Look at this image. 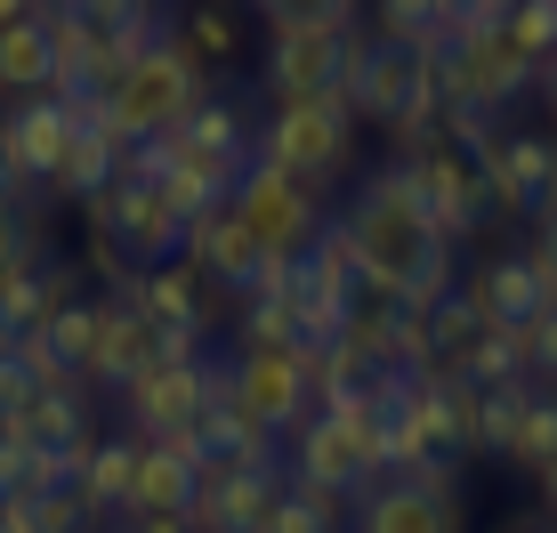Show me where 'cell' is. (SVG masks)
<instances>
[{
  "label": "cell",
  "mask_w": 557,
  "mask_h": 533,
  "mask_svg": "<svg viewBox=\"0 0 557 533\" xmlns=\"http://www.w3.org/2000/svg\"><path fill=\"white\" fill-rule=\"evenodd\" d=\"M469 388H517V380H533V356H525V332H485L476 339V356L460 364Z\"/></svg>",
  "instance_id": "29"
},
{
  "label": "cell",
  "mask_w": 557,
  "mask_h": 533,
  "mask_svg": "<svg viewBox=\"0 0 557 533\" xmlns=\"http://www.w3.org/2000/svg\"><path fill=\"white\" fill-rule=\"evenodd\" d=\"M525 405H533V380H517V388H469V380H460V445H469V453H493V461H509Z\"/></svg>",
  "instance_id": "22"
},
{
  "label": "cell",
  "mask_w": 557,
  "mask_h": 533,
  "mask_svg": "<svg viewBox=\"0 0 557 533\" xmlns=\"http://www.w3.org/2000/svg\"><path fill=\"white\" fill-rule=\"evenodd\" d=\"M202 445H210V461H226V469H283V436L275 429H259L251 412L235 405V372L226 364H210V405H202Z\"/></svg>",
  "instance_id": "16"
},
{
  "label": "cell",
  "mask_w": 557,
  "mask_h": 533,
  "mask_svg": "<svg viewBox=\"0 0 557 533\" xmlns=\"http://www.w3.org/2000/svg\"><path fill=\"white\" fill-rule=\"evenodd\" d=\"M460 299L476 308V323H485V332H533V323H542L533 251H517V259H485L476 275H460Z\"/></svg>",
  "instance_id": "18"
},
{
  "label": "cell",
  "mask_w": 557,
  "mask_h": 533,
  "mask_svg": "<svg viewBox=\"0 0 557 533\" xmlns=\"http://www.w3.org/2000/svg\"><path fill=\"white\" fill-rule=\"evenodd\" d=\"M33 518H41V533H89L98 518H89V501H82V485L73 493H49V501H25Z\"/></svg>",
  "instance_id": "37"
},
{
  "label": "cell",
  "mask_w": 557,
  "mask_h": 533,
  "mask_svg": "<svg viewBox=\"0 0 557 533\" xmlns=\"http://www.w3.org/2000/svg\"><path fill=\"white\" fill-rule=\"evenodd\" d=\"M16 195H25V186L9 178V154H0V202H16Z\"/></svg>",
  "instance_id": "50"
},
{
  "label": "cell",
  "mask_w": 557,
  "mask_h": 533,
  "mask_svg": "<svg viewBox=\"0 0 557 533\" xmlns=\"http://www.w3.org/2000/svg\"><path fill=\"white\" fill-rule=\"evenodd\" d=\"M509 533H542V525H533V518H525V525H509Z\"/></svg>",
  "instance_id": "53"
},
{
  "label": "cell",
  "mask_w": 557,
  "mask_h": 533,
  "mask_svg": "<svg viewBox=\"0 0 557 533\" xmlns=\"http://www.w3.org/2000/svg\"><path fill=\"white\" fill-rule=\"evenodd\" d=\"M195 485H202L195 461L146 445L138 453V485H129V518H186V509H195Z\"/></svg>",
  "instance_id": "26"
},
{
  "label": "cell",
  "mask_w": 557,
  "mask_h": 533,
  "mask_svg": "<svg viewBox=\"0 0 557 533\" xmlns=\"http://www.w3.org/2000/svg\"><path fill=\"white\" fill-rule=\"evenodd\" d=\"M525 356H533V372H557V315H542L525 332Z\"/></svg>",
  "instance_id": "42"
},
{
  "label": "cell",
  "mask_w": 557,
  "mask_h": 533,
  "mask_svg": "<svg viewBox=\"0 0 557 533\" xmlns=\"http://www.w3.org/2000/svg\"><path fill=\"white\" fill-rule=\"evenodd\" d=\"M226 372H235V405L275 436H292L315 412L307 405V356L299 348H243V356H226Z\"/></svg>",
  "instance_id": "8"
},
{
  "label": "cell",
  "mask_w": 557,
  "mask_h": 533,
  "mask_svg": "<svg viewBox=\"0 0 557 533\" xmlns=\"http://www.w3.org/2000/svg\"><path fill=\"white\" fill-rule=\"evenodd\" d=\"M49 89H57L49 33H41V16H25V25L0 33V106H16V98H49Z\"/></svg>",
  "instance_id": "27"
},
{
  "label": "cell",
  "mask_w": 557,
  "mask_h": 533,
  "mask_svg": "<svg viewBox=\"0 0 557 533\" xmlns=\"http://www.w3.org/2000/svg\"><path fill=\"white\" fill-rule=\"evenodd\" d=\"M41 9H49V0H0V33L25 25V16H41Z\"/></svg>",
  "instance_id": "47"
},
{
  "label": "cell",
  "mask_w": 557,
  "mask_h": 533,
  "mask_svg": "<svg viewBox=\"0 0 557 533\" xmlns=\"http://www.w3.org/2000/svg\"><path fill=\"white\" fill-rule=\"evenodd\" d=\"M138 436H89V453H82V501H89V518H129V485H138Z\"/></svg>",
  "instance_id": "23"
},
{
  "label": "cell",
  "mask_w": 557,
  "mask_h": 533,
  "mask_svg": "<svg viewBox=\"0 0 557 533\" xmlns=\"http://www.w3.org/2000/svg\"><path fill=\"white\" fill-rule=\"evenodd\" d=\"M436 9H445V16H453V9H460V0H436Z\"/></svg>",
  "instance_id": "54"
},
{
  "label": "cell",
  "mask_w": 557,
  "mask_h": 533,
  "mask_svg": "<svg viewBox=\"0 0 557 533\" xmlns=\"http://www.w3.org/2000/svg\"><path fill=\"white\" fill-rule=\"evenodd\" d=\"M153 364V323L129 315L122 299H98V364H89V380L98 388H129Z\"/></svg>",
  "instance_id": "24"
},
{
  "label": "cell",
  "mask_w": 557,
  "mask_h": 533,
  "mask_svg": "<svg viewBox=\"0 0 557 533\" xmlns=\"http://www.w3.org/2000/svg\"><path fill=\"white\" fill-rule=\"evenodd\" d=\"M412 493H429V501H460V461H420V469H396Z\"/></svg>",
  "instance_id": "39"
},
{
  "label": "cell",
  "mask_w": 557,
  "mask_h": 533,
  "mask_svg": "<svg viewBox=\"0 0 557 533\" xmlns=\"http://www.w3.org/2000/svg\"><path fill=\"white\" fill-rule=\"evenodd\" d=\"M202 405H210V356L202 364H146L122 388V412H129V436H138V445H153V436H170V429H195Z\"/></svg>",
  "instance_id": "9"
},
{
  "label": "cell",
  "mask_w": 557,
  "mask_h": 533,
  "mask_svg": "<svg viewBox=\"0 0 557 533\" xmlns=\"http://www.w3.org/2000/svg\"><path fill=\"white\" fill-rule=\"evenodd\" d=\"M363 49L348 25H267V98L299 106V98H339L348 106V82L363 65Z\"/></svg>",
  "instance_id": "4"
},
{
  "label": "cell",
  "mask_w": 557,
  "mask_h": 533,
  "mask_svg": "<svg viewBox=\"0 0 557 533\" xmlns=\"http://www.w3.org/2000/svg\"><path fill=\"white\" fill-rule=\"evenodd\" d=\"M186 266H195V275H219L226 292H243V283H251L259 243H251V226L235 219V202H226V211L186 219Z\"/></svg>",
  "instance_id": "20"
},
{
  "label": "cell",
  "mask_w": 557,
  "mask_h": 533,
  "mask_svg": "<svg viewBox=\"0 0 557 533\" xmlns=\"http://www.w3.org/2000/svg\"><path fill=\"white\" fill-rule=\"evenodd\" d=\"M82 211H89V226H98V235L122 243V259H129V266H178V259H186V219L170 211L153 186L113 178L106 195H89V202H82Z\"/></svg>",
  "instance_id": "7"
},
{
  "label": "cell",
  "mask_w": 557,
  "mask_h": 533,
  "mask_svg": "<svg viewBox=\"0 0 557 533\" xmlns=\"http://www.w3.org/2000/svg\"><path fill=\"white\" fill-rule=\"evenodd\" d=\"M542 82V73L517 57L502 33L493 41H469V49H453L445 57V106H485V113H502L509 98H525V89Z\"/></svg>",
  "instance_id": "14"
},
{
  "label": "cell",
  "mask_w": 557,
  "mask_h": 533,
  "mask_svg": "<svg viewBox=\"0 0 557 533\" xmlns=\"http://www.w3.org/2000/svg\"><path fill=\"white\" fill-rule=\"evenodd\" d=\"M178 41L195 49V65L210 73V65H226V57L243 49V25H235V16H226V9H219V0H195V16H186V25H178Z\"/></svg>",
  "instance_id": "32"
},
{
  "label": "cell",
  "mask_w": 557,
  "mask_h": 533,
  "mask_svg": "<svg viewBox=\"0 0 557 533\" xmlns=\"http://www.w3.org/2000/svg\"><path fill=\"white\" fill-rule=\"evenodd\" d=\"M533 283H542V315H557V259L533 251Z\"/></svg>",
  "instance_id": "43"
},
{
  "label": "cell",
  "mask_w": 557,
  "mask_h": 533,
  "mask_svg": "<svg viewBox=\"0 0 557 533\" xmlns=\"http://www.w3.org/2000/svg\"><path fill=\"white\" fill-rule=\"evenodd\" d=\"M41 33H49V65H57V89H98V25H89L82 0H49L41 9Z\"/></svg>",
  "instance_id": "25"
},
{
  "label": "cell",
  "mask_w": 557,
  "mask_h": 533,
  "mask_svg": "<svg viewBox=\"0 0 557 533\" xmlns=\"http://www.w3.org/2000/svg\"><path fill=\"white\" fill-rule=\"evenodd\" d=\"M299 292H307V266L299 259H259L251 283H243V299H275V308H299Z\"/></svg>",
  "instance_id": "36"
},
{
  "label": "cell",
  "mask_w": 557,
  "mask_h": 533,
  "mask_svg": "<svg viewBox=\"0 0 557 533\" xmlns=\"http://www.w3.org/2000/svg\"><path fill=\"white\" fill-rule=\"evenodd\" d=\"M251 9H267V25H275V9H283V0H251Z\"/></svg>",
  "instance_id": "52"
},
{
  "label": "cell",
  "mask_w": 557,
  "mask_h": 533,
  "mask_svg": "<svg viewBox=\"0 0 557 533\" xmlns=\"http://www.w3.org/2000/svg\"><path fill=\"white\" fill-rule=\"evenodd\" d=\"M283 501V469H226L210 461L202 485H195V509H186V525L195 533H259L275 518Z\"/></svg>",
  "instance_id": "11"
},
{
  "label": "cell",
  "mask_w": 557,
  "mask_h": 533,
  "mask_svg": "<svg viewBox=\"0 0 557 533\" xmlns=\"http://www.w3.org/2000/svg\"><path fill=\"white\" fill-rule=\"evenodd\" d=\"M65 146H73V122H65V106H57V98L0 106V154H9V178L16 186H49L57 162H65Z\"/></svg>",
  "instance_id": "13"
},
{
  "label": "cell",
  "mask_w": 557,
  "mask_h": 533,
  "mask_svg": "<svg viewBox=\"0 0 557 533\" xmlns=\"http://www.w3.org/2000/svg\"><path fill=\"white\" fill-rule=\"evenodd\" d=\"M82 9H89V25H129V16H153V9H162V0H82Z\"/></svg>",
  "instance_id": "40"
},
{
  "label": "cell",
  "mask_w": 557,
  "mask_h": 533,
  "mask_svg": "<svg viewBox=\"0 0 557 533\" xmlns=\"http://www.w3.org/2000/svg\"><path fill=\"white\" fill-rule=\"evenodd\" d=\"M339 518H348V501H339V493H315V485H292V478H283V501H275V518H267L259 533H339Z\"/></svg>",
  "instance_id": "30"
},
{
  "label": "cell",
  "mask_w": 557,
  "mask_h": 533,
  "mask_svg": "<svg viewBox=\"0 0 557 533\" xmlns=\"http://www.w3.org/2000/svg\"><path fill=\"white\" fill-rule=\"evenodd\" d=\"M348 113L380 129H436L445 122V57H420L405 41H372L348 82Z\"/></svg>",
  "instance_id": "3"
},
{
  "label": "cell",
  "mask_w": 557,
  "mask_h": 533,
  "mask_svg": "<svg viewBox=\"0 0 557 533\" xmlns=\"http://www.w3.org/2000/svg\"><path fill=\"white\" fill-rule=\"evenodd\" d=\"M0 445H16V453H82L89 445V405L82 396H25L16 412H0Z\"/></svg>",
  "instance_id": "19"
},
{
  "label": "cell",
  "mask_w": 557,
  "mask_h": 533,
  "mask_svg": "<svg viewBox=\"0 0 557 533\" xmlns=\"http://www.w3.org/2000/svg\"><path fill=\"white\" fill-rule=\"evenodd\" d=\"M283 478L292 485H315V493H339V501H363L372 493V478H363L348 429L332 421V412H307V421L292 429V461H283Z\"/></svg>",
  "instance_id": "15"
},
{
  "label": "cell",
  "mask_w": 557,
  "mask_h": 533,
  "mask_svg": "<svg viewBox=\"0 0 557 533\" xmlns=\"http://www.w3.org/2000/svg\"><path fill=\"white\" fill-rule=\"evenodd\" d=\"M25 396H33V380H25V364L9 356V339H0V412H16Z\"/></svg>",
  "instance_id": "41"
},
{
  "label": "cell",
  "mask_w": 557,
  "mask_h": 533,
  "mask_svg": "<svg viewBox=\"0 0 557 533\" xmlns=\"http://www.w3.org/2000/svg\"><path fill=\"white\" fill-rule=\"evenodd\" d=\"M533 251H542V259H557V202H549L542 219H533Z\"/></svg>",
  "instance_id": "45"
},
{
  "label": "cell",
  "mask_w": 557,
  "mask_h": 533,
  "mask_svg": "<svg viewBox=\"0 0 557 533\" xmlns=\"http://www.w3.org/2000/svg\"><path fill=\"white\" fill-rule=\"evenodd\" d=\"M243 348H299V308L243 299Z\"/></svg>",
  "instance_id": "35"
},
{
  "label": "cell",
  "mask_w": 557,
  "mask_h": 533,
  "mask_svg": "<svg viewBox=\"0 0 557 533\" xmlns=\"http://www.w3.org/2000/svg\"><path fill=\"white\" fill-rule=\"evenodd\" d=\"M202 98H210V73L195 65V49H186V41H178V25H170V41L106 89L113 146L129 154V146H146V138H170V129H186Z\"/></svg>",
  "instance_id": "2"
},
{
  "label": "cell",
  "mask_w": 557,
  "mask_h": 533,
  "mask_svg": "<svg viewBox=\"0 0 557 533\" xmlns=\"http://www.w3.org/2000/svg\"><path fill=\"white\" fill-rule=\"evenodd\" d=\"M356 533H460V501H429L405 478H388L356 501Z\"/></svg>",
  "instance_id": "21"
},
{
  "label": "cell",
  "mask_w": 557,
  "mask_h": 533,
  "mask_svg": "<svg viewBox=\"0 0 557 533\" xmlns=\"http://www.w3.org/2000/svg\"><path fill=\"white\" fill-rule=\"evenodd\" d=\"M113 178H122V146H113V138H98V129H73V146H65V162H57L49 195L89 202V195H106Z\"/></svg>",
  "instance_id": "28"
},
{
  "label": "cell",
  "mask_w": 557,
  "mask_h": 533,
  "mask_svg": "<svg viewBox=\"0 0 557 533\" xmlns=\"http://www.w3.org/2000/svg\"><path fill=\"white\" fill-rule=\"evenodd\" d=\"M542 98H549V113H557V65L542 73Z\"/></svg>",
  "instance_id": "51"
},
{
  "label": "cell",
  "mask_w": 557,
  "mask_h": 533,
  "mask_svg": "<svg viewBox=\"0 0 557 533\" xmlns=\"http://www.w3.org/2000/svg\"><path fill=\"white\" fill-rule=\"evenodd\" d=\"M235 219L251 226L259 259H307V243L332 226V211H323V186L283 178V170L259 162V154H251V170H243V186H235Z\"/></svg>",
  "instance_id": "6"
},
{
  "label": "cell",
  "mask_w": 557,
  "mask_h": 533,
  "mask_svg": "<svg viewBox=\"0 0 557 533\" xmlns=\"http://www.w3.org/2000/svg\"><path fill=\"white\" fill-rule=\"evenodd\" d=\"M485 186H493L502 211L542 219L557 202V138L549 129H502V154L485 162Z\"/></svg>",
  "instance_id": "12"
},
{
  "label": "cell",
  "mask_w": 557,
  "mask_h": 533,
  "mask_svg": "<svg viewBox=\"0 0 557 533\" xmlns=\"http://www.w3.org/2000/svg\"><path fill=\"white\" fill-rule=\"evenodd\" d=\"M420 170V195H429V219H436V235H445V251H460V243H476L493 219H502V202H493V186H485V170H469L453 154V146H436L429 162H412Z\"/></svg>",
  "instance_id": "10"
},
{
  "label": "cell",
  "mask_w": 557,
  "mask_h": 533,
  "mask_svg": "<svg viewBox=\"0 0 557 533\" xmlns=\"http://www.w3.org/2000/svg\"><path fill=\"white\" fill-rule=\"evenodd\" d=\"M0 533H41V518H33L25 501H9V509H0Z\"/></svg>",
  "instance_id": "46"
},
{
  "label": "cell",
  "mask_w": 557,
  "mask_h": 533,
  "mask_svg": "<svg viewBox=\"0 0 557 533\" xmlns=\"http://www.w3.org/2000/svg\"><path fill=\"white\" fill-rule=\"evenodd\" d=\"M16 501V478H9V445H0V509Z\"/></svg>",
  "instance_id": "48"
},
{
  "label": "cell",
  "mask_w": 557,
  "mask_h": 533,
  "mask_svg": "<svg viewBox=\"0 0 557 533\" xmlns=\"http://www.w3.org/2000/svg\"><path fill=\"white\" fill-rule=\"evenodd\" d=\"M113 533H195V525H186V518H122Z\"/></svg>",
  "instance_id": "44"
},
{
  "label": "cell",
  "mask_w": 557,
  "mask_h": 533,
  "mask_svg": "<svg viewBox=\"0 0 557 533\" xmlns=\"http://www.w3.org/2000/svg\"><path fill=\"white\" fill-rule=\"evenodd\" d=\"M9 356L25 364V380H33V396H82V380H73V364L57 356V339L33 323V332H16L9 339Z\"/></svg>",
  "instance_id": "31"
},
{
  "label": "cell",
  "mask_w": 557,
  "mask_h": 533,
  "mask_svg": "<svg viewBox=\"0 0 557 533\" xmlns=\"http://www.w3.org/2000/svg\"><path fill=\"white\" fill-rule=\"evenodd\" d=\"M542 501H549V518H557V461L542 469Z\"/></svg>",
  "instance_id": "49"
},
{
  "label": "cell",
  "mask_w": 557,
  "mask_h": 533,
  "mask_svg": "<svg viewBox=\"0 0 557 533\" xmlns=\"http://www.w3.org/2000/svg\"><path fill=\"white\" fill-rule=\"evenodd\" d=\"M106 299H122V308L146 315L153 332H210V323H202V275L186 259L178 266H129Z\"/></svg>",
  "instance_id": "17"
},
{
  "label": "cell",
  "mask_w": 557,
  "mask_h": 533,
  "mask_svg": "<svg viewBox=\"0 0 557 533\" xmlns=\"http://www.w3.org/2000/svg\"><path fill=\"white\" fill-rule=\"evenodd\" d=\"M275 25H348L356 33V0H283Z\"/></svg>",
  "instance_id": "38"
},
{
  "label": "cell",
  "mask_w": 557,
  "mask_h": 533,
  "mask_svg": "<svg viewBox=\"0 0 557 533\" xmlns=\"http://www.w3.org/2000/svg\"><path fill=\"white\" fill-rule=\"evenodd\" d=\"M348 146H356V113L339 98H299V106H275L259 129V162H275L283 178L299 186H332L348 170Z\"/></svg>",
  "instance_id": "5"
},
{
  "label": "cell",
  "mask_w": 557,
  "mask_h": 533,
  "mask_svg": "<svg viewBox=\"0 0 557 533\" xmlns=\"http://www.w3.org/2000/svg\"><path fill=\"white\" fill-rule=\"evenodd\" d=\"M339 226H348L356 266H363V292H372L380 308H388L429 259H445V235H436V219H429V195H420V170L412 162L363 170Z\"/></svg>",
  "instance_id": "1"
},
{
  "label": "cell",
  "mask_w": 557,
  "mask_h": 533,
  "mask_svg": "<svg viewBox=\"0 0 557 533\" xmlns=\"http://www.w3.org/2000/svg\"><path fill=\"white\" fill-rule=\"evenodd\" d=\"M509 461H517V469H533V478H542V469L557 461V396H549V388H533L525 421H517V445H509Z\"/></svg>",
  "instance_id": "34"
},
{
  "label": "cell",
  "mask_w": 557,
  "mask_h": 533,
  "mask_svg": "<svg viewBox=\"0 0 557 533\" xmlns=\"http://www.w3.org/2000/svg\"><path fill=\"white\" fill-rule=\"evenodd\" d=\"M41 332L57 339V356L73 364V380L89 388V364H98V299H73V308H65V315H49Z\"/></svg>",
  "instance_id": "33"
}]
</instances>
